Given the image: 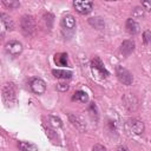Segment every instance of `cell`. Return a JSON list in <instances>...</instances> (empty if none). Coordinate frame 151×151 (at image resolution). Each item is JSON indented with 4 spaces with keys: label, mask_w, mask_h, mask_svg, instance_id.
<instances>
[{
    "label": "cell",
    "mask_w": 151,
    "mask_h": 151,
    "mask_svg": "<svg viewBox=\"0 0 151 151\" xmlns=\"http://www.w3.org/2000/svg\"><path fill=\"white\" fill-rule=\"evenodd\" d=\"M91 68H92V72L94 76H97L98 78L103 79V78H106L109 76V71L105 68L101 59L99 57H94L91 61Z\"/></svg>",
    "instance_id": "1"
},
{
    "label": "cell",
    "mask_w": 151,
    "mask_h": 151,
    "mask_svg": "<svg viewBox=\"0 0 151 151\" xmlns=\"http://www.w3.org/2000/svg\"><path fill=\"white\" fill-rule=\"evenodd\" d=\"M20 26H21V31L25 35H31L35 29V20L32 15L25 14V15H22V18L20 20Z\"/></svg>",
    "instance_id": "2"
},
{
    "label": "cell",
    "mask_w": 151,
    "mask_h": 151,
    "mask_svg": "<svg viewBox=\"0 0 151 151\" xmlns=\"http://www.w3.org/2000/svg\"><path fill=\"white\" fill-rule=\"evenodd\" d=\"M2 100L5 101V104L7 106L12 105L15 100V88L13 86V84H5L2 87Z\"/></svg>",
    "instance_id": "3"
},
{
    "label": "cell",
    "mask_w": 151,
    "mask_h": 151,
    "mask_svg": "<svg viewBox=\"0 0 151 151\" xmlns=\"http://www.w3.org/2000/svg\"><path fill=\"white\" fill-rule=\"evenodd\" d=\"M116 76L118 78V80L120 83H123L124 85H131L133 83V77L131 74V72L126 68H124L123 66H117L116 68Z\"/></svg>",
    "instance_id": "4"
},
{
    "label": "cell",
    "mask_w": 151,
    "mask_h": 151,
    "mask_svg": "<svg viewBox=\"0 0 151 151\" xmlns=\"http://www.w3.org/2000/svg\"><path fill=\"white\" fill-rule=\"evenodd\" d=\"M93 6H94L93 1H79V0L73 1V7L79 14H88L93 9Z\"/></svg>",
    "instance_id": "5"
},
{
    "label": "cell",
    "mask_w": 151,
    "mask_h": 151,
    "mask_svg": "<svg viewBox=\"0 0 151 151\" xmlns=\"http://www.w3.org/2000/svg\"><path fill=\"white\" fill-rule=\"evenodd\" d=\"M5 50L9 55L17 57L22 52V44L17 41V40H12V41H8L5 45Z\"/></svg>",
    "instance_id": "6"
},
{
    "label": "cell",
    "mask_w": 151,
    "mask_h": 151,
    "mask_svg": "<svg viewBox=\"0 0 151 151\" xmlns=\"http://www.w3.org/2000/svg\"><path fill=\"white\" fill-rule=\"evenodd\" d=\"M29 87L35 94H44L46 91V83L40 78H33L29 83Z\"/></svg>",
    "instance_id": "7"
},
{
    "label": "cell",
    "mask_w": 151,
    "mask_h": 151,
    "mask_svg": "<svg viewBox=\"0 0 151 151\" xmlns=\"http://www.w3.org/2000/svg\"><path fill=\"white\" fill-rule=\"evenodd\" d=\"M0 25H1V37H4L7 31H12L14 27L12 19L5 13H0Z\"/></svg>",
    "instance_id": "8"
},
{
    "label": "cell",
    "mask_w": 151,
    "mask_h": 151,
    "mask_svg": "<svg viewBox=\"0 0 151 151\" xmlns=\"http://www.w3.org/2000/svg\"><path fill=\"white\" fill-rule=\"evenodd\" d=\"M61 27L66 31H72L76 27V19L72 14H65L61 18Z\"/></svg>",
    "instance_id": "9"
},
{
    "label": "cell",
    "mask_w": 151,
    "mask_h": 151,
    "mask_svg": "<svg viewBox=\"0 0 151 151\" xmlns=\"http://www.w3.org/2000/svg\"><path fill=\"white\" fill-rule=\"evenodd\" d=\"M129 125H130V129L131 131L134 133V134H142L144 132V123L137 118H132L129 120Z\"/></svg>",
    "instance_id": "10"
},
{
    "label": "cell",
    "mask_w": 151,
    "mask_h": 151,
    "mask_svg": "<svg viewBox=\"0 0 151 151\" xmlns=\"http://www.w3.org/2000/svg\"><path fill=\"white\" fill-rule=\"evenodd\" d=\"M125 28H126V31H127L130 34H132V35L139 33V29H140L139 24H138L134 19H132V18H129V19L126 20V22H125Z\"/></svg>",
    "instance_id": "11"
},
{
    "label": "cell",
    "mask_w": 151,
    "mask_h": 151,
    "mask_svg": "<svg viewBox=\"0 0 151 151\" xmlns=\"http://www.w3.org/2000/svg\"><path fill=\"white\" fill-rule=\"evenodd\" d=\"M68 119H70V122H71L79 131H85V130H86V125H85L84 120H83L79 116L73 114V113H70V114H68Z\"/></svg>",
    "instance_id": "12"
},
{
    "label": "cell",
    "mask_w": 151,
    "mask_h": 151,
    "mask_svg": "<svg viewBox=\"0 0 151 151\" xmlns=\"http://www.w3.org/2000/svg\"><path fill=\"white\" fill-rule=\"evenodd\" d=\"M134 42L132 40H124L120 45V52L124 55H130L134 51Z\"/></svg>",
    "instance_id": "13"
},
{
    "label": "cell",
    "mask_w": 151,
    "mask_h": 151,
    "mask_svg": "<svg viewBox=\"0 0 151 151\" xmlns=\"http://www.w3.org/2000/svg\"><path fill=\"white\" fill-rule=\"evenodd\" d=\"M124 103H125V106L130 110V111H133L137 109L138 106V100L134 96H132L131 93H127L125 97H124Z\"/></svg>",
    "instance_id": "14"
},
{
    "label": "cell",
    "mask_w": 151,
    "mask_h": 151,
    "mask_svg": "<svg viewBox=\"0 0 151 151\" xmlns=\"http://www.w3.org/2000/svg\"><path fill=\"white\" fill-rule=\"evenodd\" d=\"M54 63L58 66H67L68 65V57L66 53H57L54 55Z\"/></svg>",
    "instance_id": "15"
},
{
    "label": "cell",
    "mask_w": 151,
    "mask_h": 151,
    "mask_svg": "<svg viewBox=\"0 0 151 151\" xmlns=\"http://www.w3.org/2000/svg\"><path fill=\"white\" fill-rule=\"evenodd\" d=\"M18 147L21 151H38V146L29 142H19Z\"/></svg>",
    "instance_id": "16"
},
{
    "label": "cell",
    "mask_w": 151,
    "mask_h": 151,
    "mask_svg": "<svg viewBox=\"0 0 151 151\" xmlns=\"http://www.w3.org/2000/svg\"><path fill=\"white\" fill-rule=\"evenodd\" d=\"M88 22H90L91 26H93V27L97 28V29H103V28L105 27V22H104V20H103L100 17L91 18V19H88Z\"/></svg>",
    "instance_id": "17"
},
{
    "label": "cell",
    "mask_w": 151,
    "mask_h": 151,
    "mask_svg": "<svg viewBox=\"0 0 151 151\" xmlns=\"http://www.w3.org/2000/svg\"><path fill=\"white\" fill-rule=\"evenodd\" d=\"M52 73L55 78H59V79H68L72 77V72L66 70H53Z\"/></svg>",
    "instance_id": "18"
},
{
    "label": "cell",
    "mask_w": 151,
    "mask_h": 151,
    "mask_svg": "<svg viewBox=\"0 0 151 151\" xmlns=\"http://www.w3.org/2000/svg\"><path fill=\"white\" fill-rule=\"evenodd\" d=\"M72 99H73V100H77V101L86 103V101H87V99H88V97H87V93H86V92H84V91L79 90V91H77V92L73 94Z\"/></svg>",
    "instance_id": "19"
},
{
    "label": "cell",
    "mask_w": 151,
    "mask_h": 151,
    "mask_svg": "<svg viewBox=\"0 0 151 151\" xmlns=\"http://www.w3.org/2000/svg\"><path fill=\"white\" fill-rule=\"evenodd\" d=\"M48 125L53 129H59L63 126V122L55 116H50L48 117Z\"/></svg>",
    "instance_id": "20"
},
{
    "label": "cell",
    "mask_w": 151,
    "mask_h": 151,
    "mask_svg": "<svg viewBox=\"0 0 151 151\" xmlns=\"http://www.w3.org/2000/svg\"><path fill=\"white\" fill-rule=\"evenodd\" d=\"M132 15L134 18H144L145 15V9L142 7V6H137L132 9Z\"/></svg>",
    "instance_id": "21"
},
{
    "label": "cell",
    "mask_w": 151,
    "mask_h": 151,
    "mask_svg": "<svg viewBox=\"0 0 151 151\" xmlns=\"http://www.w3.org/2000/svg\"><path fill=\"white\" fill-rule=\"evenodd\" d=\"M87 111H88V113L91 114V117H92L93 119L98 120V110H97V106H96L94 103H91V104L88 105Z\"/></svg>",
    "instance_id": "22"
},
{
    "label": "cell",
    "mask_w": 151,
    "mask_h": 151,
    "mask_svg": "<svg viewBox=\"0 0 151 151\" xmlns=\"http://www.w3.org/2000/svg\"><path fill=\"white\" fill-rule=\"evenodd\" d=\"M2 2H4V5H5L6 7H8L9 9H15V8H18V7L20 6V2H19V1H15V0H4Z\"/></svg>",
    "instance_id": "23"
},
{
    "label": "cell",
    "mask_w": 151,
    "mask_h": 151,
    "mask_svg": "<svg viewBox=\"0 0 151 151\" xmlns=\"http://www.w3.org/2000/svg\"><path fill=\"white\" fill-rule=\"evenodd\" d=\"M150 41H151V32L150 31H145L143 33V42L145 45H147Z\"/></svg>",
    "instance_id": "24"
},
{
    "label": "cell",
    "mask_w": 151,
    "mask_h": 151,
    "mask_svg": "<svg viewBox=\"0 0 151 151\" xmlns=\"http://www.w3.org/2000/svg\"><path fill=\"white\" fill-rule=\"evenodd\" d=\"M45 21H46V24H47V27L48 28H52V22H53V15L51 14V13H47L46 15H45Z\"/></svg>",
    "instance_id": "25"
},
{
    "label": "cell",
    "mask_w": 151,
    "mask_h": 151,
    "mask_svg": "<svg viewBox=\"0 0 151 151\" xmlns=\"http://www.w3.org/2000/svg\"><path fill=\"white\" fill-rule=\"evenodd\" d=\"M57 88H58L59 91H61V92H65V91L68 90V85L65 84V83H58V84H57Z\"/></svg>",
    "instance_id": "26"
},
{
    "label": "cell",
    "mask_w": 151,
    "mask_h": 151,
    "mask_svg": "<svg viewBox=\"0 0 151 151\" xmlns=\"http://www.w3.org/2000/svg\"><path fill=\"white\" fill-rule=\"evenodd\" d=\"M92 151H106V149L101 144H94L93 147H92Z\"/></svg>",
    "instance_id": "27"
},
{
    "label": "cell",
    "mask_w": 151,
    "mask_h": 151,
    "mask_svg": "<svg viewBox=\"0 0 151 151\" xmlns=\"http://www.w3.org/2000/svg\"><path fill=\"white\" fill-rule=\"evenodd\" d=\"M142 7H143L144 9H147V11L151 12V0H149V1H143V2H142Z\"/></svg>",
    "instance_id": "28"
},
{
    "label": "cell",
    "mask_w": 151,
    "mask_h": 151,
    "mask_svg": "<svg viewBox=\"0 0 151 151\" xmlns=\"http://www.w3.org/2000/svg\"><path fill=\"white\" fill-rule=\"evenodd\" d=\"M117 151H129V150H127V147H125V146H119V147L117 149Z\"/></svg>",
    "instance_id": "29"
}]
</instances>
